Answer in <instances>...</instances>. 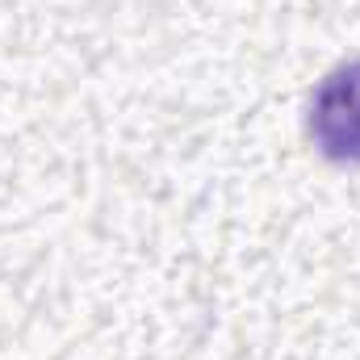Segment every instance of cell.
<instances>
[{
	"mask_svg": "<svg viewBox=\"0 0 360 360\" xmlns=\"http://www.w3.org/2000/svg\"><path fill=\"white\" fill-rule=\"evenodd\" d=\"M310 143L331 164H360V59L319 80L306 109Z\"/></svg>",
	"mask_w": 360,
	"mask_h": 360,
	"instance_id": "cell-1",
	"label": "cell"
}]
</instances>
